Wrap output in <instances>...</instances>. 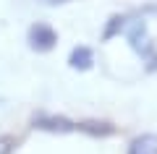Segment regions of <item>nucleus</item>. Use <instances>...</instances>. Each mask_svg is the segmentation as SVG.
I'll use <instances>...</instances> for the list:
<instances>
[{
	"label": "nucleus",
	"instance_id": "nucleus-1",
	"mask_svg": "<svg viewBox=\"0 0 157 154\" xmlns=\"http://www.w3.org/2000/svg\"><path fill=\"white\" fill-rule=\"evenodd\" d=\"M26 42L34 52H50L58 42V32L50 26V24H34L29 26V34H26Z\"/></svg>",
	"mask_w": 157,
	"mask_h": 154
},
{
	"label": "nucleus",
	"instance_id": "nucleus-2",
	"mask_svg": "<svg viewBox=\"0 0 157 154\" xmlns=\"http://www.w3.org/2000/svg\"><path fill=\"white\" fill-rule=\"evenodd\" d=\"M34 128L47 131V133H71V131H76V123L63 115H37L34 118Z\"/></svg>",
	"mask_w": 157,
	"mask_h": 154
},
{
	"label": "nucleus",
	"instance_id": "nucleus-3",
	"mask_svg": "<svg viewBox=\"0 0 157 154\" xmlns=\"http://www.w3.org/2000/svg\"><path fill=\"white\" fill-rule=\"evenodd\" d=\"M128 42H131V47H134L136 52H141V55H149L152 52V39H149V34H147V24L144 21H136L134 26L128 29Z\"/></svg>",
	"mask_w": 157,
	"mask_h": 154
},
{
	"label": "nucleus",
	"instance_id": "nucleus-4",
	"mask_svg": "<svg viewBox=\"0 0 157 154\" xmlns=\"http://www.w3.org/2000/svg\"><path fill=\"white\" fill-rule=\"evenodd\" d=\"M76 131L89 133L94 138H105V136H113L115 133V126L107 123V120H81V123H76Z\"/></svg>",
	"mask_w": 157,
	"mask_h": 154
},
{
	"label": "nucleus",
	"instance_id": "nucleus-5",
	"mask_svg": "<svg viewBox=\"0 0 157 154\" xmlns=\"http://www.w3.org/2000/svg\"><path fill=\"white\" fill-rule=\"evenodd\" d=\"M92 63H94V52H92L89 47H84V44L73 47L71 55H68V66H71L73 71H89Z\"/></svg>",
	"mask_w": 157,
	"mask_h": 154
},
{
	"label": "nucleus",
	"instance_id": "nucleus-6",
	"mask_svg": "<svg viewBox=\"0 0 157 154\" xmlns=\"http://www.w3.org/2000/svg\"><path fill=\"white\" fill-rule=\"evenodd\" d=\"M128 154H157V136L155 133H141L128 144Z\"/></svg>",
	"mask_w": 157,
	"mask_h": 154
},
{
	"label": "nucleus",
	"instance_id": "nucleus-7",
	"mask_svg": "<svg viewBox=\"0 0 157 154\" xmlns=\"http://www.w3.org/2000/svg\"><path fill=\"white\" fill-rule=\"evenodd\" d=\"M123 29H126V16L115 13V16L107 18V26H105V32H102V39H105V42H110V39H113V37H118Z\"/></svg>",
	"mask_w": 157,
	"mask_h": 154
},
{
	"label": "nucleus",
	"instance_id": "nucleus-8",
	"mask_svg": "<svg viewBox=\"0 0 157 154\" xmlns=\"http://www.w3.org/2000/svg\"><path fill=\"white\" fill-rule=\"evenodd\" d=\"M18 149V138L11 136V133H3L0 136V154H16Z\"/></svg>",
	"mask_w": 157,
	"mask_h": 154
},
{
	"label": "nucleus",
	"instance_id": "nucleus-9",
	"mask_svg": "<svg viewBox=\"0 0 157 154\" xmlns=\"http://www.w3.org/2000/svg\"><path fill=\"white\" fill-rule=\"evenodd\" d=\"M42 6H63V3H68V0H39Z\"/></svg>",
	"mask_w": 157,
	"mask_h": 154
}]
</instances>
